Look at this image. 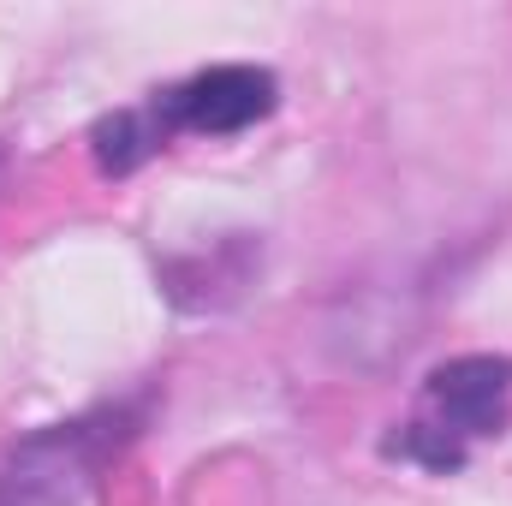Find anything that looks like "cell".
Here are the masks:
<instances>
[{"mask_svg": "<svg viewBox=\"0 0 512 506\" xmlns=\"http://www.w3.org/2000/svg\"><path fill=\"white\" fill-rule=\"evenodd\" d=\"M155 149H161V131L149 120V108H120V114L96 120V131H90V155L114 179H126L131 167H143Z\"/></svg>", "mask_w": 512, "mask_h": 506, "instance_id": "cell-4", "label": "cell"}, {"mask_svg": "<svg viewBox=\"0 0 512 506\" xmlns=\"http://www.w3.org/2000/svg\"><path fill=\"white\" fill-rule=\"evenodd\" d=\"M280 108V84L262 66H209L185 84H173L167 96H155L149 120L155 131H209V137H233L256 126Z\"/></svg>", "mask_w": 512, "mask_h": 506, "instance_id": "cell-1", "label": "cell"}, {"mask_svg": "<svg viewBox=\"0 0 512 506\" xmlns=\"http://www.w3.org/2000/svg\"><path fill=\"white\" fill-rule=\"evenodd\" d=\"M429 405H435V423L459 441L501 435L512 417V364L495 352L447 358L429 370Z\"/></svg>", "mask_w": 512, "mask_h": 506, "instance_id": "cell-2", "label": "cell"}, {"mask_svg": "<svg viewBox=\"0 0 512 506\" xmlns=\"http://www.w3.org/2000/svg\"><path fill=\"white\" fill-rule=\"evenodd\" d=\"M387 453L417 459V465H429V471H459V465H465V441H459V435H447L441 423H411L405 435H393V441H387Z\"/></svg>", "mask_w": 512, "mask_h": 506, "instance_id": "cell-5", "label": "cell"}, {"mask_svg": "<svg viewBox=\"0 0 512 506\" xmlns=\"http://www.w3.org/2000/svg\"><path fill=\"white\" fill-rule=\"evenodd\" d=\"M84 471H90V453L78 429L30 441L12 459V471H0V506H72L84 489Z\"/></svg>", "mask_w": 512, "mask_h": 506, "instance_id": "cell-3", "label": "cell"}]
</instances>
